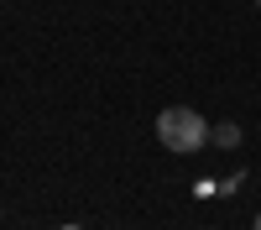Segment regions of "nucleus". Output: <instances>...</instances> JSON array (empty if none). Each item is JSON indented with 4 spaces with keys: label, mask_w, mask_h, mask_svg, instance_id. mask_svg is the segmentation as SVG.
Returning a JSON list of instances; mask_svg holds the SVG:
<instances>
[{
    "label": "nucleus",
    "mask_w": 261,
    "mask_h": 230,
    "mask_svg": "<svg viewBox=\"0 0 261 230\" xmlns=\"http://www.w3.org/2000/svg\"><path fill=\"white\" fill-rule=\"evenodd\" d=\"M157 141L167 146V152H199V146H209V120L199 110H188V105H167V110L157 115Z\"/></svg>",
    "instance_id": "1"
},
{
    "label": "nucleus",
    "mask_w": 261,
    "mask_h": 230,
    "mask_svg": "<svg viewBox=\"0 0 261 230\" xmlns=\"http://www.w3.org/2000/svg\"><path fill=\"white\" fill-rule=\"evenodd\" d=\"M209 141L230 152V146H241V125H235V120H220V125H209Z\"/></svg>",
    "instance_id": "2"
},
{
    "label": "nucleus",
    "mask_w": 261,
    "mask_h": 230,
    "mask_svg": "<svg viewBox=\"0 0 261 230\" xmlns=\"http://www.w3.org/2000/svg\"><path fill=\"white\" fill-rule=\"evenodd\" d=\"M251 230H261V215H256V220H251Z\"/></svg>",
    "instance_id": "3"
},
{
    "label": "nucleus",
    "mask_w": 261,
    "mask_h": 230,
    "mask_svg": "<svg viewBox=\"0 0 261 230\" xmlns=\"http://www.w3.org/2000/svg\"><path fill=\"white\" fill-rule=\"evenodd\" d=\"M63 230H79V225H63Z\"/></svg>",
    "instance_id": "4"
},
{
    "label": "nucleus",
    "mask_w": 261,
    "mask_h": 230,
    "mask_svg": "<svg viewBox=\"0 0 261 230\" xmlns=\"http://www.w3.org/2000/svg\"><path fill=\"white\" fill-rule=\"evenodd\" d=\"M256 6H261V0H256Z\"/></svg>",
    "instance_id": "5"
}]
</instances>
